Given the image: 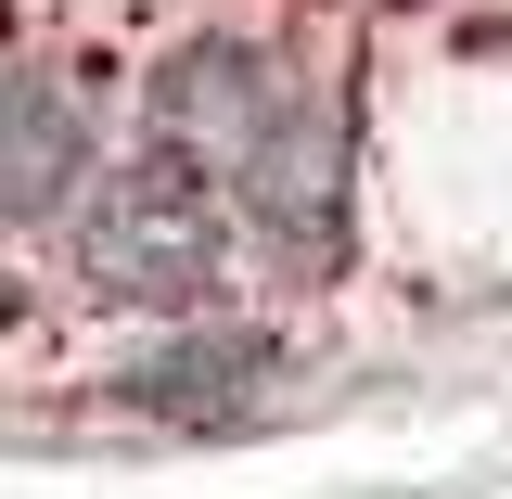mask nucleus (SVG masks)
<instances>
[{
	"label": "nucleus",
	"instance_id": "nucleus-1",
	"mask_svg": "<svg viewBox=\"0 0 512 499\" xmlns=\"http://www.w3.org/2000/svg\"><path fill=\"white\" fill-rule=\"evenodd\" d=\"M64 282L90 295V308H141V320H180L205 308L218 282H231V256H244V218H231V192L192 180L180 154H154V141H128L116 167L90 180V205L52 231Z\"/></svg>",
	"mask_w": 512,
	"mask_h": 499
},
{
	"label": "nucleus",
	"instance_id": "nucleus-2",
	"mask_svg": "<svg viewBox=\"0 0 512 499\" xmlns=\"http://www.w3.org/2000/svg\"><path fill=\"white\" fill-rule=\"evenodd\" d=\"M308 77H320V64L295 52L282 26L205 13V26H180V39L154 52V77H141V141H154V154H180L192 180H218V192H231Z\"/></svg>",
	"mask_w": 512,
	"mask_h": 499
},
{
	"label": "nucleus",
	"instance_id": "nucleus-3",
	"mask_svg": "<svg viewBox=\"0 0 512 499\" xmlns=\"http://www.w3.org/2000/svg\"><path fill=\"white\" fill-rule=\"evenodd\" d=\"M103 167H116V77L64 26H26L13 77H0V205H13V231L52 244L64 218L90 205Z\"/></svg>",
	"mask_w": 512,
	"mask_h": 499
},
{
	"label": "nucleus",
	"instance_id": "nucleus-4",
	"mask_svg": "<svg viewBox=\"0 0 512 499\" xmlns=\"http://www.w3.org/2000/svg\"><path fill=\"white\" fill-rule=\"evenodd\" d=\"M346 192H359V141H346V90L308 77L282 128L256 141V167L231 180V218H244V244L282 269V282H320L333 256H346Z\"/></svg>",
	"mask_w": 512,
	"mask_h": 499
},
{
	"label": "nucleus",
	"instance_id": "nucleus-5",
	"mask_svg": "<svg viewBox=\"0 0 512 499\" xmlns=\"http://www.w3.org/2000/svg\"><path fill=\"white\" fill-rule=\"evenodd\" d=\"M269 384H282V333L269 320H167L154 346H128L116 372H103V397L192 436V423H244Z\"/></svg>",
	"mask_w": 512,
	"mask_h": 499
}]
</instances>
